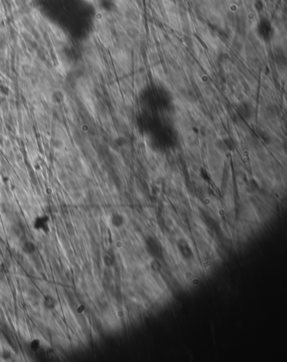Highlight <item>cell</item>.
<instances>
[{
    "instance_id": "1",
    "label": "cell",
    "mask_w": 287,
    "mask_h": 362,
    "mask_svg": "<svg viewBox=\"0 0 287 362\" xmlns=\"http://www.w3.org/2000/svg\"><path fill=\"white\" fill-rule=\"evenodd\" d=\"M43 304H44V307L46 308L47 310H52V309L56 307V306L57 304V301H56V300L54 298L53 296H52V295H46L45 298H44V301H43Z\"/></svg>"
},
{
    "instance_id": "2",
    "label": "cell",
    "mask_w": 287,
    "mask_h": 362,
    "mask_svg": "<svg viewBox=\"0 0 287 362\" xmlns=\"http://www.w3.org/2000/svg\"><path fill=\"white\" fill-rule=\"evenodd\" d=\"M22 250L25 254H33L36 253V247L34 242L32 241H25L24 243V245L22 246Z\"/></svg>"
},
{
    "instance_id": "3",
    "label": "cell",
    "mask_w": 287,
    "mask_h": 362,
    "mask_svg": "<svg viewBox=\"0 0 287 362\" xmlns=\"http://www.w3.org/2000/svg\"><path fill=\"white\" fill-rule=\"evenodd\" d=\"M9 357H10V352L9 350H3V358L5 359V360H7Z\"/></svg>"
}]
</instances>
